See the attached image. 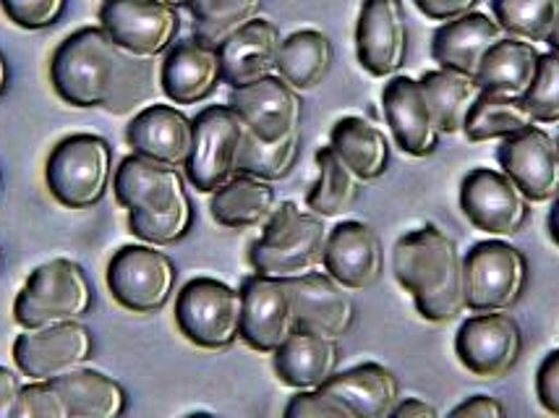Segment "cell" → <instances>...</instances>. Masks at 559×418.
<instances>
[{"label": "cell", "instance_id": "28", "mask_svg": "<svg viewBox=\"0 0 559 418\" xmlns=\"http://www.w3.org/2000/svg\"><path fill=\"white\" fill-rule=\"evenodd\" d=\"M277 207V194L270 181L238 172L228 183L212 191V217L230 230L262 228Z\"/></svg>", "mask_w": 559, "mask_h": 418}, {"label": "cell", "instance_id": "21", "mask_svg": "<svg viewBox=\"0 0 559 418\" xmlns=\"http://www.w3.org/2000/svg\"><path fill=\"white\" fill-rule=\"evenodd\" d=\"M112 191L126 210L144 212V215H155V212L173 210L189 202V191H186L181 172L170 165L136 155V152L123 157V163L118 165Z\"/></svg>", "mask_w": 559, "mask_h": 418}, {"label": "cell", "instance_id": "7", "mask_svg": "<svg viewBox=\"0 0 559 418\" xmlns=\"http://www.w3.org/2000/svg\"><path fill=\"white\" fill-rule=\"evenodd\" d=\"M465 309L510 311L528 285V259L508 241H481L463 256Z\"/></svg>", "mask_w": 559, "mask_h": 418}, {"label": "cell", "instance_id": "52", "mask_svg": "<svg viewBox=\"0 0 559 418\" xmlns=\"http://www.w3.org/2000/svg\"><path fill=\"white\" fill-rule=\"evenodd\" d=\"M547 43H549V48L559 50V22H557V26H555V32H551V35H549Z\"/></svg>", "mask_w": 559, "mask_h": 418}, {"label": "cell", "instance_id": "2", "mask_svg": "<svg viewBox=\"0 0 559 418\" xmlns=\"http://www.w3.org/2000/svg\"><path fill=\"white\" fill-rule=\"evenodd\" d=\"M121 58L123 50L105 26H84L52 52V89L73 108H103L116 84Z\"/></svg>", "mask_w": 559, "mask_h": 418}, {"label": "cell", "instance_id": "35", "mask_svg": "<svg viewBox=\"0 0 559 418\" xmlns=\"http://www.w3.org/2000/svg\"><path fill=\"white\" fill-rule=\"evenodd\" d=\"M421 84L426 89V97H429L431 103V110H435L437 116L439 131H442V134H461L478 92H481L476 79L455 74V71L448 69H437L424 74Z\"/></svg>", "mask_w": 559, "mask_h": 418}, {"label": "cell", "instance_id": "10", "mask_svg": "<svg viewBox=\"0 0 559 418\" xmlns=\"http://www.w3.org/2000/svg\"><path fill=\"white\" fill-rule=\"evenodd\" d=\"M461 210L465 220L495 238L521 234L531 215V199L502 170L476 168L463 178Z\"/></svg>", "mask_w": 559, "mask_h": 418}, {"label": "cell", "instance_id": "19", "mask_svg": "<svg viewBox=\"0 0 559 418\" xmlns=\"http://www.w3.org/2000/svg\"><path fill=\"white\" fill-rule=\"evenodd\" d=\"M382 105L392 136L405 155H435L442 131H439L437 116L431 110L429 97H426L421 79L392 76L382 92Z\"/></svg>", "mask_w": 559, "mask_h": 418}, {"label": "cell", "instance_id": "11", "mask_svg": "<svg viewBox=\"0 0 559 418\" xmlns=\"http://www.w3.org/2000/svg\"><path fill=\"white\" fill-rule=\"evenodd\" d=\"M99 26L131 56L155 58L176 43L181 16L176 5L159 0H105Z\"/></svg>", "mask_w": 559, "mask_h": 418}, {"label": "cell", "instance_id": "27", "mask_svg": "<svg viewBox=\"0 0 559 418\" xmlns=\"http://www.w3.org/2000/svg\"><path fill=\"white\" fill-rule=\"evenodd\" d=\"M356 418H388L401 403V382L382 363H358L348 371H335L328 384Z\"/></svg>", "mask_w": 559, "mask_h": 418}, {"label": "cell", "instance_id": "12", "mask_svg": "<svg viewBox=\"0 0 559 418\" xmlns=\"http://www.w3.org/2000/svg\"><path fill=\"white\" fill-rule=\"evenodd\" d=\"M92 350H95L92 333L76 320L24 330L13 343V361L29 380L52 382L73 369L86 367Z\"/></svg>", "mask_w": 559, "mask_h": 418}, {"label": "cell", "instance_id": "17", "mask_svg": "<svg viewBox=\"0 0 559 418\" xmlns=\"http://www.w3.org/2000/svg\"><path fill=\"white\" fill-rule=\"evenodd\" d=\"M228 105L241 116L251 134L267 139V142H277V139L301 131V92L293 89L277 74L233 89Z\"/></svg>", "mask_w": 559, "mask_h": 418}, {"label": "cell", "instance_id": "37", "mask_svg": "<svg viewBox=\"0 0 559 418\" xmlns=\"http://www.w3.org/2000/svg\"><path fill=\"white\" fill-rule=\"evenodd\" d=\"M298 150H301V131L277 139V142H267V139H259L246 129L238 172L262 178V181L270 183L283 181L298 160Z\"/></svg>", "mask_w": 559, "mask_h": 418}, {"label": "cell", "instance_id": "41", "mask_svg": "<svg viewBox=\"0 0 559 418\" xmlns=\"http://www.w3.org/2000/svg\"><path fill=\"white\" fill-rule=\"evenodd\" d=\"M536 123H559V50L549 48L538 58V71L525 95Z\"/></svg>", "mask_w": 559, "mask_h": 418}, {"label": "cell", "instance_id": "48", "mask_svg": "<svg viewBox=\"0 0 559 418\" xmlns=\"http://www.w3.org/2000/svg\"><path fill=\"white\" fill-rule=\"evenodd\" d=\"M22 380L16 371L0 367V418H16L19 395H22Z\"/></svg>", "mask_w": 559, "mask_h": 418}, {"label": "cell", "instance_id": "33", "mask_svg": "<svg viewBox=\"0 0 559 418\" xmlns=\"http://www.w3.org/2000/svg\"><path fill=\"white\" fill-rule=\"evenodd\" d=\"M536 118L531 112L525 97L497 95V92H478L474 108L468 112L463 134L471 142H495V139H510L534 129Z\"/></svg>", "mask_w": 559, "mask_h": 418}, {"label": "cell", "instance_id": "26", "mask_svg": "<svg viewBox=\"0 0 559 418\" xmlns=\"http://www.w3.org/2000/svg\"><path fill=\"white\" fill-rule=\"evenodd\" d=\"M272 358L280 382L293 390H314L328 384L341 367V348L335 337L296 330Z\"/></svg>", "mask_w": 559, "mask_h": 418}, {"label": "cell", "instance_id": "47", "mask_svg": "<svg viewBox=\"0 0 559 418\" xmlns=\"http://www.w3.org/2000/svg\"><path fill=\"white\" fill-rule=\"evenodd\" d=\"M450 416L457 418H504L508 410H504L502 403L491 395H474L468 401H463L461 406L450 410Z\"/></svg>", "mask_w": 559, "mask_h": 418}, {"label": "cell", "instance_id": "16", "mask_svg": "<svg viewBox=\"0 0 559 418\" xmlns=\"http://www.w3.org/2000/svg\"><path fill=\"white\" fill-rule=\"evenodd\" d=\"M497 163L504 176L515 181L518 189L531 199V204L555 202L559 196V147L547 131L534 129L502 139L497 150Z\"/></svg>", "mask_w": 559, "mask_h": 418}, {"label": "cell", "instance_id": "9", "mask_svg": "<svg viewBox=\"0 0 559 418\" xmlns=\"http://www.w3.org/2000/svg\"><path fill=\"white\" fill-rule=\"evenodd\" d=\"M108 290L123 309L152 314L170 301L178 283V270L165 251L152 243L123 247L108 264Z\"/></svg>", "mask_w": 559, "mask_h": 418}, {"label": "cell", "instance_id": "40", "mask_svg": "<svg viewBox=\"0 0 559 418\" xmlns=\"http://www.w3.org/2000/svg\"><path fill=\"white\" fill-rule=\"evenodd\" d=\"M146 97H152L150 58L131 56V52L123 50L121 65H118V74H116V84H112L108 103H105L103 108L116 112V116H126V112L136 110Z\"/></svg>", "mask_w": 559, "mask_h": 418}, {"label": "cell", "instance_id": "54", "mask_svg": "<svg viewBox=\"0 0 559 418\" xmlns=\"http://www.w3.org/2000/svg\"><path fill=\"white\" fill-rule=\"evenodd\" d=\"M557 147H559V136H557Z\"/></svg>", "mask_w": 559, "mask_h": 418}, {"label": "cell", "instance_id": "50", "mask_svg": "<svg viewBox=\"0 0 559 418\" xmlns=\"http://www.w3.org/2000/svg\"><path fill=\"white\" fill-rule=\"evenodd\" d=\"M547 228H549V236H551V241H555L557 247H559V196L555 199V204H551V210H549V220H547Z\"/></svg>", "mask_w": 559, "mask_h": 418}, {"label": "cell", "instance_id": "5", "mask_svg": "<svg viewBox=\"0 0 559 418\" xmlns=\"http://www.w3.org/2000/svg\"><path fill=\"white\" fill-rule=\"evenodd\" d=\"M110 172V144L97 134H73L52 147L45 165V181L58 204L69 210H86L105 196Z\"/></svg>", "mask_w": 559, "mask_h": 418}, {"label": "cell", "instance_id": "24", "mask_svg": "<svg viewBox=\"0 0 559 418\" xmlns=\"http://www.w3.org/2000/svg\"><path fill=\"white\" fill-rule=\"evenodd\" d=\"M126 142L136 155L183 168L194 147V121L173 105H150L129 123Z\"/></svg>", "mask_w": 559, "mask_h": 418}, {"label": "cell", "instance_id": "14", "mask_svg": "<svg viewBox=\"0 0 559 418\" xmlns=\"http://www.w3.org/2000/svg\"><path fill=\"white\" fill-rule=\"evenodd\" d=\"M356 56L371 76H395L408 58L403 0H364L356 24Z\"/></svg>", "mask_w": 559, "mask_h": 418}, {"label": "cell", "instance_id": "30", "mask_svg": "<svg viewBox=\"0 0 559 418\" xmlns=\"http://www.w3.org/2000/svg\"><path fill=\"white\" fill-rule=\"evenodd\" d=\"M52 382L63 397L69 418H118L129 406V395L121 384L95 369L79 367Z\"/></svg>", "mask_w": 559, "mask_h": 418}, {"label": "cell", "instance_id": "13", "mask_svg": "<svg viewBox=\"0 0 559 418\" xmlns=\"http://www.w3.org/2000/svg\"><path fill=\"white\" fill-rule=\"evenodd\" d=\"M455 354L474 377L499 380L515 369L523 354V330L504 311H484L461 324Z\"/></svg>", "mask_w": 559, "mask_h": 418}, {"label": "cell", "instance_id": "43", "mask_svg": "<svg viewBox=\"0 0 559 418\" xmlns=\"http://www.w3.org/2000/svg\"><path fill=\"white\" fill-rule=\"evenodd\" d=\"M285 416L288 418H356L341 397L332 395L330 390L324 387L298 390V395H293L288 406H285Z\"/></svg>", "mask_w": 559, "mask_h": 418}, {"label": "cell", "instance_id": "49", "mask_svg": "<svg viewBox=\"0 0 559 418\" xmlns=\"http://www.w3.org/2000/svg\"><path fill=\"white\" fill-rule=\"evenodd\" d=\"M392 416L397 418H437L439 410L431 406V403L421 401V397H401Z\"/></svg>", "mask_w": 559, "mask_h": 418}, {"label": "cell", "instance_id": "53", "mask_svg": "<svg viewBox=\"0 0 559 418\" xmlns=\"http://www.w3.org/2000/svg\"><path fill=\"white\" fill-rule=\"evenodd\" d=\"M159 3H168V5H189V0H159Z\"/></svg>", "mask_w": 559, "mask_h": 418}, {"label": "cell", "instance_id": "3", "mask_svg": "<svg viewBox=\"0 0 559 418\" xmlns=\"http://www.w3.org/2000/svg\"><path fill=\"white\" fill-rule=\"evenodd\" d=\"M262 228V236L249 249V262L259 275L298 277L314 272L324 262L330 230L324 217L314 212H304L298 204L285 202L275 207Z\"/></svg>", "mask_w": 559, "mask_h": 418}, {"label": "cell", "instance_id": "51", "mask_svg": "<svg viewBox=\"0 0 559 418\" xmlns=\"http://www.w3.org/2000/svg\"><path fill=\"white\" fill-rule=\"evenodd\" d=\"M5 86H9V63H5V56L0 52V95L5 92Z\"/></svg>", "mask_w": 559, "mask_h": 418}, {"label": "cell", "instance_id": "39", "mask_svg": "<svg viewBox=\"0 0 559 418\" xmlns=\"http://www.w3.org/2000/svg\"><path fill=\"white\" fill-rule=\"evenodd\" d=\"M191 225H194V204L183 202L178 207L155 212V215H144V212H129V228L139 241L152 243V247H168L178 243L181 238L189 236Z\"/></svg>", "mask_w": 559, "mask_h": 418}, {"label": "cell", "instance_id": "42", "mask_svg": "<svg viewBox=\"0 0 559 418\" xmlns=\"http://www.w3.org/2000/svg\"><path fill=\"white\" fill-rule=\"evenodd\" d=\"M16 418H69L56 382L32 380L24 384L22 395H19Z\"/></svg>", "mask_w": 559, "mask_h": 418}, {"label": "cell", "instance_id": "18", "mask_svg": "<svg viewBox=\"0 0 559 418\" xmlns=\"http://www.w3.org/2000/svg\"><path fill=\"white\" fill-rule=\"evenodd\" d=\"M288 283L296 330H309L341 341L350 333L356 320V303L348 288L328 272H306L298 277H283Z\"/></svg>", "mask_w": 559, "mask_h": 418}, {"label": "cell", "instance_id": "46", "mask_svg": "<svg viewBox=\"0 0 559 418\" xmlns=\"http://www.w3.org/2000/svg\"><path fill=\"white\" fill-rule=\"evenodd\" d=\"M416 9L429 16L431 22H452V19L463 16V13L476 11L481 0H414Z\"/></svg>", "mask_w": 559, "mask_h": 418}, {"label": "cell", "instance_id": "29", "mask_svg": "<svg viewBox=\"0 0 559 418\" xmlns=\"http://www.w3.org/2000/svg\"><path fill=\"white\" fill-rule=\"evenodd\" d=\"M538 58H542V52H538L534 43H525V39L518 37H502L484 56L481 69L476 74V84L484 92L525 97L536 79Z\"/></svg>", "mask_w": 559, "mask_h": 418}, {"label": "cell", "instance_id": "20", "mask_svg": "<svg viewBox=\"0 0 559 418\" xmlns=\"http://www.w3.org/2000/svg\"><path fill=\"white\" fill-rule=\"evenodd\" d=\"M324 270L348 290L371 288L384 272L382 238L371 225L348 220L335 225L324 249Z\"/></svg>", "mask_w": 559, "mask_h": 418}, {"label": "cell", "instance_id": "23", "mask_svg": "<svg viewBox=\"0 0 559 418\" xmlns=\"http://www.w3.org/2000/svg\"><path fill=\"white\" fill-rule=\"evenodd\" d=\"M223 82V65L215 45L202 39L173 43L159 65V86L173 105H197Z\"/></svg>", "mask_w": 559, "mask_h": 418}, {"label": "cell", "instance_id": "1", "mask_svg": "<svg viewBox=\"0 0 559 418\" xmlns=\"http://www.w3.org/2000/svg\"><path fill=\"white\" fill-rule=\"evenodd\" d=\"M392 272L414 296L418 314L426 322H452L465 311L463 254L435 225L411 230L395 243Z\"/></svg>", "mask_w": 559, "mask_h": 418}, {"label": "cell", "instance_id": "45", "mask_svg": "<svg viewBox=\"0 0 559 418\" xmlns=\"http://www.w3.org/2000/svg\"><path fill=\"white\" fill-rule=\"evenodd\" d=\"M536 395L544 410L559 416V348L544 358L536 374Z\"/></svg>", "mask_w": 559, "mask_h": 418}, {"label": "cell", "instance_id": "4", "mask_svg": "<svg viewBox=\"0 0 559 418\" xmlns=\"http://www.w3.org/2000/svg\"><path fill=\"white\" fill-rule=\"evenodd\" d=\"M90 277L71 259H50L26 277L13 301V317L24 330L76 322L92 309Z\"/></svg>", "mask_w": 559, "mask_h": 418}, {"label": "cell", "instance_id": "25", "mask_svg": "<svg viewBox=\"0 0 559 418\" xmlns=\"http://www.w3.org/2000/svg\"><path fill=\"white\" fill-rule=\"evenodd\" d=\"M502 37L508 35L497 24V19L487 16V13L471 11L439 26L435 32V39H431V56H435L439 69L476 79L484 56Z\"/></svg>", "mask_w": 559, "mask_h": 418}, {"label": "cell", "instance_id": "15", "mask_svg": "<svg viewBox=\"0 0 559 418\" xmlns=\"http://www.w3.org/2000/svg\"><path fill=\"white\" fill-rule=\"evenodd\" d=\"M241 298V341L259 354L272 356L296 333V314H293L288 283L283 277L254 272L243 280Z\"/></svg>", "mask_w": 559, "mask_h": 418}, {"label": "cell", "instance_id": "8", "mask_svg": "<svg viewBox=\"0 0 559 418\" xmlns=\"http://www.w3.org/2000/svg\"><path fill=\"white\" fill-rule=\"evenodd\" d=\"M246 123L230 105H212L194 118V147L183 165L194 189L212 194L238 176Z\"/></svg>", "mask_w": 559, "mask_h": 418}, {"label": "cell", "instance_id": "32", "mask_svg": "<svg viewBox=\"0 0 559 418\" xmlns=\"http://www.w3.org/2000/svg\"><path fill=\"white\" fill-rule=\"evenodd\" d=\"M335 61L332 39L319 29H298L283 39L277 56V76L293 89L309 92L324 82Z\"/></svg>", "mask_w": 559, "mask_h": 418}, {"label": "cell", "instance_id": "31", "mask_svg": "<svg viewBox=\"0 0 559 418\" xmlns=\"http://www.w3.org/2000/svg\"><path fill=\"white\" fill-rule=\"evenodd\" d=\"M330 144L361 181H377L390 168L392 152L388 136L366 118H341L332 126Z\"/></svg>", "mask_w": 559, "mask_h": 418}, {"label": "cell", "instance_id": "34", "mask_svg": "<svg viewBox=\"0 0 559 418\" xmlns=\"http://www.w3.org/2000/svg\"><path fill=\"white\" fill-rule=\"evenodd\" d=\"M317 165L319 178L314 189L306 196V204L319 217L345 215L356 204L358 191H361V178L350 170V165L337 155L332 144L317 152Z\"/></svg>", "mask_w": 559, "mask_h": 418}, {"label": "cell", "instance_id": "36", "mask_svg": "<svg viewBox=\"0 0 559 418\" xmlns=\"http://www.w3.org/2000/svg\"><path fill=\"white\" fill-rule=\"evenodd\" d=\"M504 35L525 43H547L559 22V0H491Z\"/></svg>", "mask_w": 559, "mask_h": 418}, {"label": "cell", "instance_id": "22", "mask_svg": "<svg viewBox=\"0 0 559 418\" xmlns=\"http://www.w3.org/2000/svg\"><path fill=\"white\" fill-rule=\"evenodd\" d=\"M280 45H283V35L270 19H251L217 45L223 82L230 89H238V86L277 74Z\"/></svg>", "mask_w": 559, "mask_h": 418}, {"label": "cell", "instance_id": "6", "mask_svg": "<svg viewBox=\"0 0 559 418\" xmlns=\"http://www.w3.org/2000/svg\"><path fill=\"white\" fill-rule=\"evenodd\" d=\"M241 290L215 277H194L176 298L178 330L197 348L225 350L241 337Z\"/></svg>", "mask_w": 559, "mask_h": 418}, {"label": "cell", "instance_id": "44", "mask_svg": "<svg viewBox=\"0 0 559 418\" xmlns=\"http://www.w3.org/2000/svg\"><path fill=\"white\" fill-rule=\"evenodd\" d=\"M5 16L22 29H45L63 16L66 0H0Z\"/></svg>", "mask_w": 559, "mask_h": 418}, {"label": "cell", "instance_id": "38", "mask_svg": "<svg viewBox=\"0 0 559 418\" xmlns=\"http://www.w3.org/2000/svg\"><path fill=\"white\" fill-rule=\"evenodd\" d=\"M262 3L264 0H189L197 37L217 48L225 37L257 19Z\"/></svg>", "mask_w": 559, "mask_h": 418}]
</instances>
